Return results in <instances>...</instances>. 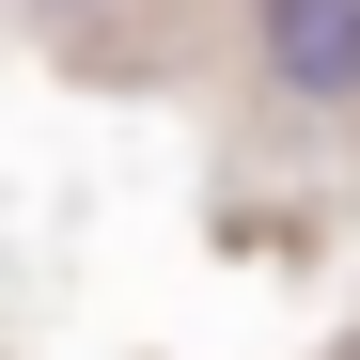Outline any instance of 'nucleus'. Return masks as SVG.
<instances>
[{"instance_id": "1", "label": "nucleus", "mask_w": 360, "mask_h": 360, "mask_svg": "<svg viewBox=\"0 0 360 360\" xmlns=\"http://www.w3.org/2000/svg\"><path fill=\"white\" fill-rule=\"evenodd\" d=\"M266 79L282 94H360V0H266Z\"/></svg>"}, {"instance_id": "2", "label": "nucleus", "mask_w": 360, "mask_h": 360, "mask_svg": "<svg viewBox=\"0 0 360 360\" xmlns=\"http://www.w3.org/2000/svg\"><path fill=\"white\" fill-rule=\"evenodd\" d=\"M47 16H63V0H47Z\"/></svg>"}]
</instances>
